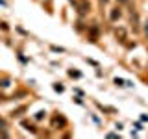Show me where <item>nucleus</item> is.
Masks as SVG:
<instances>
[{"mask_svg": "<svg viewBox=\"0 0 148 139\" xmlns=\"http://www.w3.org/2000/svg\"><path fill=\"white\" fill-rule=\"evenodd\" d=\"M78 8H80V15H85V13L91 9L89 0H80V6H78Z\"/></svg>", "mask_w": 148, "mask_h": 139, "instance_id": "f257e3e1", "label": "nucleus"}, {"mask_svg": "<svg viewBox=\"0 0 148 139\" xmlns=\"http://www.w3.org/2000/svg\"><path fill=\"white\" fill-rule=\"evenodd\" d=\"M65 122H67V120H65L63 117H59V115H54V119H52V126H58V124H59V126H63Z\"/></svg>", "mask_w": 148, "mask_h": 139, "instance_id": "f03ea898", "label": "nucleus"}, {"mask_svg": "<svg viewBox=\"0 0 148 139\" xmlns=\"http://www.w3.org/2000/svg\"><path fill=\"white\" fill-rule=\"evenodd\" d=\"M89 39H91V41H96V39H98V28H96V26H92V28H91Z\"/></svg>", "mask_w": 148, "mask_h": 139, "instance_id": "7ed1b4c3", "label": "nucleus"}, {"mask_svg": "<svg viewBox=\"0 0 148 139\" xmlns=\"http://www.w3.org/2000/svg\"><path fill=\"white\" fill-rule=\"evenodd\" d=\"M119 17H120V9H115V11L111 13V19H113V21H117Z\"/></svg>", "mask_w": 148, "mask_h": 139, "instance_id": "20e7f679", "label": "nucleus"}, {"mask_svg": "<svg viewBox=\"0 0 148 139\" xmlns=\"http://www.w3.org/2000/svg\"><path fill=\"white\" fill-rule=\"evenodd\" d=\"M22 124H24V126H26V130H32V132H35V126H32L30 122H22Z\"/></svg>", "mask_w": 148, "mask_h": 139, "instance_id": "39448f33", "label": "nucleus"}, {"mask_svg": "<svg viewBox=\"0 0 148 139\" xmlns=\"http://www.w3.org/2000/svg\"><path fill=\"white\" fill-rule=\"evenodd\" d=\"M24 109H26V106H22V108H18L17 111H13V115H21V113H22Z\"/></svg>", "mask_w": 148, "mask_h": 139, "instance_id": "423d86ee", "label": "nucleus"}, {"mask_svg": "<svg viewBox=\"0 0 148 139\" xmlns=\"http://www.w3.org/2000/svg\"><path fill=\"white\" fill-rule=\"evenodd\" d=\"M117 37H120V39H124V30H117Z\"/></svg>", "mask_w": 148, "mask_h": 139, "instance_id": "0eeeda50", "label": "nucleus"}, {"mask_svg": "<svg viewBox=\"0 0 148 139\" xmlns=\"http://www.w3.org/2000/svg\"><path fill=\"white\" fill-rule=\"evenodd\" d=\"M146 35H148V24H146Z\"/></svg>", "mask_w": 148, "mask_h": 139, "instance_id": "6e6552de", "label": "nucleus"}, {"mask_svg": "<svg viewBox=\"0 0 148 139\" xmlns=\"http://www.w3.org/2000/svg\"><path fill=\"white\" fill-rule=\"evenodd\" d=\"M100 2H108V0H100Z\"/></svg>", "mask_w": 148, "mask_h": 139, "instance_id": "1a4fd4ad", "label": "nucleus"}]
</instances>
